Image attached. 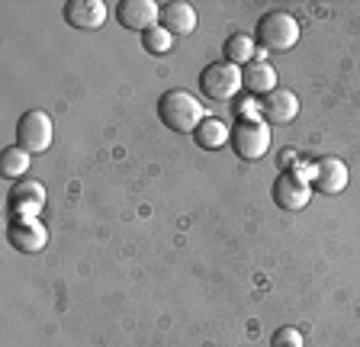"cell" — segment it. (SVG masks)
Listing matches in <instances>:
<instances>
[{
    "instance_id": "obj_1",
    "label": "cell",
    "mask_w": 360,
    "mask_h": 347,
    "mask_svg": "<svg viewBox=\"0 0 360 347\" xmlns=\"http://www.w3.org/2000/svg\"><path fill=\"white\" fill-rule=\"evenodd\" d=\"M158 116L171 132H196L200 122L206 119V110L202 103L187 91H165L158 97Z\"/></svg>"
},
{
    "instance_id": "obj_2",
    "label": "cell",
    "mask_w": 360,
    "mask_h": 347,
    "mask_svg": "<svg viewBox=\"0 0 360 347\" xmlns=\"http://www.w3.org/2000/svg\"><path fill=\"white\" fill-rule=\"evenodd\" d=\"M255 39L270 52H286V48L300 42V20L286 13V10H270V13H264L257 20Z\"/></svg>"
},
{
    "instance_id": "obj_3",
    "label": "cell",
    "mask_w": 360,
    "mask_h": 347,
    "mask_svg": "<svg viewBox=\"0 0 360 347\" xmlns=\"http://www.w3.org/2000/svg\"><path fill=\"white\" fill-rule=\"evenodd\" d=\"M200 91L210 100H216V103H232L245 91L241 68L238 65H229V61H212V65H206L200 71Z\"/></svg>"
},
{
    "instance_id": "obj_4",
    "label": "cell",
    "mask_w": 360,
    "mask_h": 347,
    "mask_svg": "<svg viewBox=\"0 0 360 347\" xmlns=\"http://www.w3.org/2000/svg\"><path fill=\"white\" fill-rule=\"evenodd\" d=\"M270 142H274V138H270V122H264L261 116L235 122L232 145L241 161H261L270 151Z\"/></svg>"
},
{
    "instance_id": "obj_5",
    "label": "cell",
    "mask_w": 360,
    "mask_h": 347,
    "mask_svg": "<svg viewBox=\"0 0 360 347\" xmlns=\"http://www.w3.org/2000/svg\"><path fill=\"white\" fill-rule=\"evenodd\" d=\"M52 138L55 122L45 110H30V113L20 116V122H16V145L20 148H26L30 155H42V151H49Z\"/></svg>"
},
{
    "instance_id": "obj_6",
    "label": "cell",
    "mask_w": 360,
    "mask_h": 347,
    "mask_svg": "<svg viewBox=\"0 0 360 347\" xmlns=\"http://www.w3.org/2000/svg\"><path fill=\"white\" fill-rule=\"evenodd\" d=\"M7 242L13 244L22 254H39V251L49 244V228H45L42 219H10L7 222Z\"/></svg>"
},
{
    "instance_id": "obj_7",
    "label": "cell",
    "mask_w": 360,
    "mask_h": 347,
    "mask_svg": "<svg viewBox=\"0 0 360 347\" xmlns=\"http://www.w3.org/2000/svg\"><path fill=\"white\" fill-rule=\"evenodd\" d=\"M7 209L10 219H39V212L45 209V187L39 181H20L7 197Z\"/></svg>"
},
{
    "instance_id": "obj_8",
    "label": "cell",
    "mask_w": 360,
    "mask_h": 347,
    "mask_svg": "<svg viewBox=\"0 0 360 347\" xmlns=\"http://www.w3.org/2000/svg\"><path fill=\"white\" fill-rule=\"evenodd\" d=\"M309 199H312V183L296 181L290 171H283L277 181H274V203H277L280 209L300 212L309 206Z\"/></svg>"
},
{
    "instance_id": "obj_9",
    "label": "cell",
    "mask_w": 360,
    "mask_h": 347,
    "mask_svg": "<svg viewBox=\"0 0 360 347\" xmlns=\"http://www.w3.org/2000/svg\"><path fill=\"white\" fill-rule=\"evenodd\" d=\"M347 181H351V174H347V164L341 158H319L315 161V177H312L315 193H325V197L345 193Z\"/></svg>"
},
{
    "instance_id": "obj_10",
    "label": "cell",
    "mask_w": 360,
    "mask_h": 347,
    "mask_svg": "<svg viewBox=\"0 0 360 347\" xmlns=\"http://www.w3.org/2000/svg\"><path fill=\"white\" fill-rule=\"evenodd\" d=\"M116 20L132 32H145L151 26H158L161 7H158L155 0H122L120 7H116Z\"/></svg>"
},
{
    "instance_id": "obj_11",
    "label": "cell",
    "mask_w": 360,
    "mask_h": 347,
    "mask_svg": "<svg viewBox=\"0 0 360 347\" xmlns=\"http://www.w3.org/2000/svg\"><path fill=\"white\" fill-rule=\"evenodd\" d=\"M106 4L100 0H68L65 4V20L75 30H100L106 23Z\"/></svg>"
},
{
    "instance_id": "obj_12",
    "label": "cell",
    "mask_w": 360,
    "mask_h": 347,
    "mask_svg": "<svg viewBox=\"0 0 360 347\" xmlns=\"http://www.w3.org/2000/svg\"><path fill=\"white\" fill-rule=\"evenodd\" d=\"M241 84H245V93L248 97H267V93L277 91V68L274 65H267V61H251V65H245V71H241Z\"/></svg>"
},
{
    "instance_id": "obj_13",
    "label": "cell",
    "mask_w": 360,
    "mask_h": 347,
    "mask_svg": "<svg viewBox=\"0 0 360 347\" xmlns=\"http://www.w3.org/2000/svg\"><path fill=\"white\" fill-rule=\"evenodd\" d=\"M300 116V97L292 91H274L261 97V119L264 122H292Z\"/></svg>"
},
{
    "instance_id": "obj_14",
    "label": "cell",
    "mask_w": 360,
    "mask_h": 347,
    "mask_svg": "<svg viewBox=\"0 0 360 347\" xmlns=\"http://www.w3.org/2000/svg\"><path fill=\"white\" fill-rule=\"evenodd\" d=\"M161 26L171 32L174 39L177 36H190L196 30V10L184 0H167L161 7Z\"/></svg>"
},
{
    "instance_id": "obj_15",
    "label": "cell",
    "mask_w": 360,
    "mask_h": 347,
    "mask_svg": "<svg viewBox=\"0 0 360 347\" xmlns=\"http://www.w3.org/2000/svg\"><path fill=\"white\" fill-rule=\"evenodd\" d=\"M193 142L200 145L202 151H216L232 142V129H229V122L216 119V116H206V119L200 122V129L193 132Z\"/></svg>"
},
{
    "instance_id": "obj_16",
    "label": "cell",
    "mask_w": 360,
    "mask_h": 347,
    "mask_svg": "<svg viewBox=\"0 0 360 347\" xmlns=\"http://www.w3.org/2000/svg\"><path fill=\"white\" fill-rule=\"evenodd\" d=\"M222 55L229 65H251V61H257V55H261V48H257V39L255 36H245V32H235V36L225 39L222 46Z\"/></svg>"
},
{
    "instance_id": "obj_17",
    "label": "cell",
    "mask_w": 360,
    "mask_h": 347,
    "mask_svg": "<svg viewBox=\"0 0 360 347\" xmlns=\"http://www.w3.org/2000/svg\"><path fill=\"white\" fill-rule=\"evenodd\" d=\"M30 151L20 148V145H10V148H4V158H0V171H4V177H10V181H16V177H22V174L30 171Z\"/></svg>"
},
{
    "instance_id": "obj_18",
    "label": "cell",
    "mask_w": 360,
    "mask_h": 347,
    "mask_svg": "<svg viewBox=\"0 0 360 347\" xmlns=\"http://www.w3.org/2000/svg\"><path fill=\"white\" fill-rule=\"evenodd\" d=\"M142 46H145V52H151V55H167L174 48V36L158 23V26H151V30L142 32Z\"/></svg>"
},
{
    "instance_id": "obj_19",
    "label": "cell",
    "mask_w": 360,
    "mask_h": 347,
    "mask_svg": "<svg viewBox=\"0 0 360 347\" xmlns=\"http://www.w3.org/2000/svg\"><path fill=\"white\" fill-rule=\"evenodd\" d=\"M270 347H302V332L300 328H292V325H283V328L274 332Z\"/></svg>"
},
{
    "instance_id": "obj_20",
    "label": "cell",
    "mask_w": 360,
    "mask_h": 347,
    "mask_svg": "<svg viewBox=\"0 0 360 347\" xmlns=\"http://www.w3.org/2000/svg\"><path fill=\"white\" fill-rule=\"evenodd\" d=\"M290 174L296 177V181H302V183H312V177H315V161H296V164L290 167Z\"/></svg>"
},
{
    "instance_id": "obj_21",
    "label": "cell",
    "mask_w": 360,
    "mask_h": 347,
    "mask_svg": "<svg viewBox=\"0 0 360 347\" xmlns=\"http://www.w3.org/2000/svg\"><path fill=\"white\" fill-rule=\"evenodd\" d=\"M296 161H300V155H296V151H283V158H280V164H283V167H292Z\"/></svg>"
}]
</instances>
